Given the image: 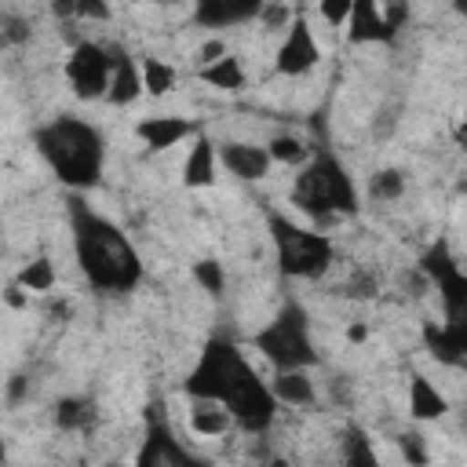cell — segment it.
I'll return each instance as SVG.
<instances>
[{"instance_id": "obj_7", "label": "cell", "mask_w": 467, "mask_h": 467, "mask_svg": "<svg viewBox=\"0 0 467 467\" xmlns=\"http://www.w3.org/2000/svg\"><path fill=\"white\" fill-rule=\"evenodd\" d=\"M109 77H113L109 47L91 44V40L73 44V55L66 62V80H69V88H73L77 99H88V102L91 99H106Z\"/></svg>"}, {"instance_id": "obj_17", "label": "cell", "mask_w": 467, "mask_h": 467, "mask_svg": "<svg viewBox=\"0 0 467 467\" xmlns=\"http://www.w3.org/2000/svg\"><path fill=\"white\" fill-rule=\"evenodd\" d=\"M409 412H412V420H438L449 412V401L427 376L416 372L409 383Z\"/></svg>"}, {"instance_id": "obj_3", "label": "cell", "mask_w": 467, "mask_h": 467, "mask_svg": "<svg viewBox=\"0 0 467 467\" xmlns=\"http://www.w3.org/2000/svg\"><path fill=\"white\" fill-rule=\"evenodd\" d=\"M40 157L47 161V168L58 175L62 186L69 190H91L102 179V161H106V146L102 135L77 117H58L44 128H36L33 135Z\"/></svg>"}, {"instance_id": "obj_15", "label": "cell", "mask_w": 467, "mask_h": 467, "mask_svg": "<svg viewBox=\"0 0 467 467\" xmlns=\"http://www.w3.org/2000/svg\"><path fill=\"white\" fill-rule=\"evenodd\" d=\"M215 161H219V150L208 135H201L193 146H190V157L182 164V186L190 190H204L215 182Z\"/></svg>"}, {"instance_id": "obj_40", "label": "cell", "mask_w": 467, "mask_h": 467, "mask_svg": "<svg viewBox=\"0 0 467 467\" xmlns=\"http://www.w3.org/2000/svg\"><path fill=\"white\" fill-rule=\"evenodd\" d=\"M456 142H460V146H467V120H463V124H456Z\"/></svg>"}, {"instance_id": "obj_26", "label": "cell", "mask_w": 467, "mask_h": 467, "mask_svg": "<svg viewBox=\"0 0 467 467\" xmlns=\"http://www.w3.org/2000/svg\"><path fill=\"white\" fill-rule=\"evenodd\" d=\"M343 456L350 463H365V467L376 463V452L368 449V438H365L361 427H347V434H343Z\"/></svg>"}, {"instance_id": "obj_23", "label": "cell", "mask_w": 467, "mask_h": 467, "mask_svg": "<svg viewBox=\"0 0 467 467\" xmlns=\"http://www.w3.org/2000/svg\"><path fill=\"white\" fill-rule=\"evenodd\" d=\"M405 193V171L401 168H379L368 179V197L376 201H398Z\"/></svg>"}, {"instance_id": "obj_22", "label": "cell", "mask_w": 467, "mask_h": 467, "mask_svg": "<svg viewBox=\"0 0 467 467\" xmlns=\"http://www.w3.org/2000/svg\"><path fill=\"white\" fill-rule=\"evenodd\" d=\"M55 423L62 427V431H80V427H88L91 423V401H84V398H62V401H55Z\"/></svg>"}, {"instance_id": "obj_24", "label": "cell", "mask_w": 467, "mask_h": 467, "mask_svg": "<svg viewBox=\"0 0 467 467\" xmlns=\"http://www.w3.org/2000/svg\"><path fill=\"white\" fill-rule=\"evenodd\" d=\"M18 281L29 288V292H51L55 288V266L47 255H36L33 263H26L18 270Z\"/></svg>"}, {"instance_id": "obj_9", "label": "cell", "mask_w": 467, "mask_h": 467, "mask_svg": "<svg viewBox=\"0 0 467 467\" xmlns=\"http://www.w3.org/2000/svg\"><path fill=\"white\" fill-rule=\"evenodd\" d=\"M317 58H321L317 40H314V33H310L306 18H303V15H296V18H292V26H288V33H285V40H281V47H277L274 69H277L281 77H299V73L314 69V66H317Z\"/></svg>"}, {"instance_id": "obj_34", "label": "cell", "mask_w": 467, "mask_h": 467, "mask_svg": "<svg viewBox=\"0 0 467 467\" xmlns=\"http://www.w3.org/2000/svg\"><path fill=\"white\" fill-rule=\"evenodd\" d=\"M4 303H7L11 310H26V306H29V288H26V285L15 277V281L4 288Z\"/></svg>"}, {"instance_id": "obj_20", "label": "cell", "mask_w": 467, "mask_h": 467, "mask_svg": "<svg viewBox=\"0 0 467 467\" xmlns=\"http://www.w3.org/2000/svg\"><path fill=\"white\" fill-rule=\"evenodd\" d=\"M139 463L171 467V463H193V456H186L179 445H171V441H168V431H164L161 423H153V427H150V441H146V449L139 452Z\"/></svg>"}, {"instance_id": "obj_1", "label": "cell", "mask_w": 467, "mask_h": 467, "mask_svg": "<svg viewBox=\"0 0 467 467\" xmlns=\"http://www.w3.org/2000/svg\"><path fill=\"white\" fill-rule=\"evenodd\" d=\"M186 394L190 398H215V401H223L234 412V423H241L252 434L266 431L274 412H277L274 390L263 387V379L244 361V354L234 343H223V339H212L204 347L197 368L186 379Z\"/></svg>"}, {"instance_id": "obj_8", "label": "cell", "mask_w": 467, "mask_h": 467, "mask_svg": "<svg viewBox=\"0 0 467 467\" xmlns=\"http://www.w3.org/2000/svg\"><path fill=\"white\" fill-rule=\"evenodd\" d=\"M434 281H438V292H441V303H445V325L441 328H445L449 343L467 358V274L449 266Z\"/></svg>"}, {"instance_id": "obj_38", "label": "cell", "mask_w": 467, "mask_h": 467, "mask_svg": "<svg viewBox=\"0 0 467 467\" xmlns=\"http://www.w3.org/2000/svg\"><path fill=\"white\" fill-rule=\"evenodd\" d=\"M22 394H26V379H22V376H11V383H7V398H11V401H22Z\"/></svg>"}, {"instance_id": "obj_25", "label": "cell", "mask_w": 467, "mask_h": 467, "mask_svg": "<svg viewBox=\"0 0 467 467\" xmlns=\"http://www.w3.org/2000/svg\"><path fill=\"white\" fill-rule=\"evenodd\" d=\"M423 339H427V347H431V354H434L438 361H445V365H463V361H467V358L449 343L445 328H438L434 321H427V325H423Z\"/></svg>"}, {"instance_id": "obj_6", "label": "cell", "mask_w": 467, "mask_h": 467, "mask_svg": "<svg viewBox=\"0 0 467 467\" xmlns=\"http://www.w3.org/2000/svg\"><path fill=\"white\" fill-rule=\"evenodd\" d=\"M255 347L274 361V368H306L317 361L314 343H310L306 310L299 303H285L277 317L255 336Z\"/></svg>"}, {"instance_id": "obj_2", "label": "cell", "mask_w": 467, "mask_h": 467, "mask_svg": "<svg viewBox=\"0 0 467 467\" xmlns=\"http://www.w3.org/2000/svg\"><path fill=\"white\" fill-rule=\"evenodd\" d=\"M69 219H73V252L99 292H131L142 281V263L124 230L95 212H88L80 201H69Z\"/></svg>"}, {"instance_id": "obj_16", "label": "cell", "mask_w": 467, "mask_h": 467, "mask_svg": "<svg viewBox=\"0 0 467 467\" xmlns=\"http://www.w3.org/2000/svg\"><path fill=\"white\" fill-rule=\"evenodd\" d=\"M234 427V412L215 401V398H193V409H190V431L197 438H219Z\"/></svg>"}, {"instance_id": "obj_10", "label": "cell", "mask_w": 467, "mask_h": 467, "mask_svg": "<svg viewBox=\"0 0 467 467\" xmlns=\"http://www.w3.org/2000/svg\"><path fill=\"white\" fill-rule=\"evenodd\" d=\"M266 0H193V22L204 29H226L259 18Z\"/></svg>"}, {"instance_id": "obj_39", "label": "cell", "mask_w": 467, "mask_h": 467, "mask_svg": "<svg viewBox=\"0 0 467 467\" xmlns=\"http://www.w3.org/2000/svg\"><path fill=\"white\" fill-rule=\"evenodd\" d=\"M365 336H368V332H365V325H350V328H347V339H350V343H361Z\"/></svg>"}, {"instance_id": "obj_14", "label": "cell", "mask_w": 467, "mask_h": 467, "mask_svg": "<svg viewBox=\"0 0 467 467\" xmlns=\"http://www.w3.org/2000/svg\"><path fill=\"white\" fill-rule=\"evenodd\" d=\"M190 131H193V124H190L186 117H150V120H142V124L135 128V135H139V139L146 142V150H153V153H161V150L182 142Z\"/></svg>"}, {"instance_id": "obj_4", "label": "cell", "mask_w": 467, "mask_h": 467, "mask_svg": "<svg viewBox=\"0 0 467 467\" xmlns=\"http://www.w3.org/2000/svg\"><path fill=\"white\" fill-rule=\"evenodd\" d=\"M292 204L314 219H332V215H354L358 212V190L347 168L332 153H317L292 186Z\"/></svg>"}, {"instance_id": "obj_30", "label": "cell", "mask_w": 467, "mask_h": 467, "mask_svg": "<svg viewBox=\"0 0 467 467\" xmlns=\"http://www.w3.org/2000/svg\"><path fill=\"white\" fill-rule=\"evenodd\" d=\"M350 7H354V0H321V15H325V22H328L332 29L347 26Z\"/></svg>"}, {"instance_id": "obj_13", "label": "cell", "mask_w": 467, "mask_h": 467, "mask_svg": "<svg viewBox=\"0 0 467 467\" xmlns=\"http://www.w3.org/2000/svg\"><path fill=\"white\" fill-rule=\"evenodd\" d=\"M109 58H113V77H109V91L106 99L113 106H128L135 102L146 88H142V66L124 51V47H109Z\"/></svg>"}, {"instance_id": "obj_37", "label": "cell", "mask_w": 467, "mask_h": 467, "mask_svg": "<svg viewBox=\"0 0 467 467\" xmlns=\"http://www.w3.org/2000/svg\"><path fill=\"white\" fill-rule=\"evenodd\" d=\"M51 15L55 18H73L77 15V0H51Z\"/></svg>"}, {"instance_id": "obj_35", "label": "cell", "mask_w": 467, "mask_h": 467, "mask_svg": "<svg viewBox=\"0 0 467 467\" xmlns=\"http://www.w3.org/2000/svg\"><path fill=\"white\" fill-rule=\"evenodd\" d=\"M394 124H398V109L387 106V109L376 113V120H372V135H376V139H387V135L394 131Z\"/></svg>"}, {"instance_id": "obj_29", "label": "cell", "mask_w": 467, "mask_h": 467, "mask_svg": "<svg viewBox=\"0 0 467 467\" xmlns=\"http://www.w3.org/2000/svg\"><path fill=\"white\" fill-rule=\"evenodd\" d=\"M259 18H263V29H288L292 26V11L281 0H266V7H263Z\"/></svg>"}, {"instance_id": "obj_41", "label": "cell", "mask_w": 467, "mask_h": 467, "mask_svg": "<svg viewBox=\"0 0 467 467\" xmlns=\"http://www.w3.org/2000/svg\"><path fill=\"white\" fill-rule=\"evenodd\" d=\"M452 7H456V15H463V18H467V0H452Z\"/></svg>"}, {"instance_id": "obj_21", "label": "cell", "mask_w": 467, "mask_h": 467, "mask_svg": "<svg viewBox=\"0 0 467 467\" xmlns=\"http://www.w3.org/2000/svg\"><path fill=\"white\" fill-rule=\"evenodd\" d=\"M139 66H142V88H146V95H153V99H161V95H168L171 88H175V66H168L164 58H157V55H146V58H139Z\"/></svg>"}, {"instance_id": "obj_27", "label": "cell", "mask_w": 467, "mask_h": 467, "mask_svg": "<svg viewBox=\"0 0 467 467\" xmlns=\"http://www.w3.org/2000/svg\"><path fill=\"white\" fill-rule=\"evenodd\" d=\"M266 150H270V157L277 164H303L306 161V146L296 135H277V139H270Z\"/></svg>"}, {"instance_id": "obj_32", "label": "cell", "mask_w": 467, "mask_h": 467, "mask_svg": "<svg viewBox=\"0 0 467 467\" xmlns=\"http://www.w3.org/2000/svg\"><path fill=\"white\" fill-rule=\"evenodd\" d=\"M29 33H33V29H29L26 18H18V15H7V18H4V40H7V44H26Z\"/></svg>"}, {"instance_id": "obj_19", "label": "cell", "mask_w": 467, "mask_h": 467, "mask_svg": "<svg viewBox=\"0 0 467 467\" xmlns=\"http://www.w3.org/2000/svg\"><path fill=\"white\" fill-rule=\"evenodd\" d=\"M197 77H201L204 84L219 88V91H241V88H244V66H241V58H237V55H230V51H226L219 62L201 66V69H197Z\"/></svg>"}, {"instance_id": "obj_42", "label": "cell", "mask_w": 467, "mask_h": 467, "mask_svg": "<svg viewBox=\"0 0 467 467\" xmlns=\"http://www.w3.org/2000/svg\"><path fill=\"white\" fill-rule=\"evenodd\" d=\"M157 4H171V0H157Z\"/></svg>"}, {"instance_id": "obj_31", "label": "cell", "mask_w": 467, "mask_h": 467, "mask_svg": "<svg viewBox=\"0 0 467 467\" xmlns=\"http://www.w3.org/2000/svg\"><path fill=\"white\" fill-rule=\"evenodd\" d=\"M398 445H401V456L409 463H427V449H423V438L420 434H398Z\"/></svg>"}, {"instance_id": "obj_18", "label": "cell", "mask_w": 467, "mask_h": 467, "mask_svg": "<svg viewBox=\"0 0 467 467\" xmlns=\"http://www.w3.org/2000/svg\"><path fill=\"white\" fill-rule=\"evenodd\" d=\"M270 390L285 405H310L314 401V379L303 368H277Z\"/></svg>"}, {"instance_id": "obj_5", "label": "cell", "mask_w": 467, "mask_h": 467, "mask_svg": "<svg viewBox=\"0 0 467 467\" xmlns=\"http://www.w3.org/2000/svg\"><path fill=\"white\" fill-rule=\"evenodd\" d=\"M270 237L277 248V266L288 277H321L332 266V241L325 234L303 230L285 215H270Z\"/></svg>"}, {"instance_id": "obj_36", "label": "cell", "mask_w": 467, "mask_h": 467, "mask_svg": "<svg viewBox=\"0 0 467 467\" xmlns=\"http://www.w3.org/2000/svg\"><path fill=\"white\" fill-rule=\"evenodd\" d=\"M223 55H226V44H223V40H215V36H212V40H204V44L197 47V62H201V66L219 62Z\"/></svg>"}, {"instance_id": "obj_11", "label": "cell", "mask_w": 467, "mask_h": 467, "mask_svg": "<svg viewBox=\"0 0 467 467\" xmlns=\"http://www.w3.org/2000/svg\"><path fill=\"white\" fill-rule=\"evenodd\" d=\"M219 161L244 182H255V179H266L270 175V150L266 146H255V142H223L219 146Z\"/></svg>"}, {"instance_id": "obj_33", "label": "cell", "mask_w": 467, "mask_h": 467, "mask_svg": "<svg viewBox=\"0 0 467 467\" xmlns=\"http://www.w3.org/2000/svg\"><path fill=\"white\" fill-rule=\"evenodd\" d=\"M77 18L106 22L109 18V0H77Z\"/></svg>"}, {"instance_id": "obj_28", "label": "cell", "mask_w": 467, "mask_h": 467, "mask_svg": "<svg viewBox=\"0 0 467 467\" xmlns=\"http://www.w3.org/2000/svg\"><path fill=\"white\" fill-rule=\"evenodd\" d=\"M193 281L208 292V296H223V285H226V274L215 259H197L193 263Z\"/></svg>"}, {"instance_id": "obj_12", "label": "cell", "mask_w": 467, "mask_h": 467, "mask_svg": "<svg viewBox=\"0 0 467 467\" xmlns=\"http://www.w3.org/2000/svg\"><path fill=\"white\" fill-rule=\"evenodd\" d=\"M347 22H350V29H347L350 44L390 40V36H394V29H398V22H394L390 15H383L376 0H354V7H350V18H347Z\"/></svg>"}]
</instances>
